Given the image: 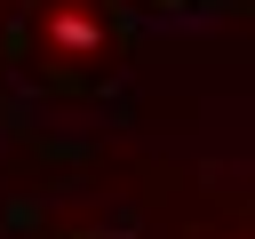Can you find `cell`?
Wrapping results in <instances>:
<instances>
[{
	"mask_svg": "<svg viewBox=\"0 0 255 239\" xmlns=\"http://www.w3.org/2000/svg\"><path fill=\"white\" fill-rule=\"evenodd\" d=\"M120 48H128V8L120 0H40L32 24H24V64L32 80L80 96V88H104L120 72Z\"/></svg>",
	"mask_w": 255,
	"mask_h": 239,
	"instance_id": "6da1fadb",
	"label": "cell"
},
{
	"mask_svg": "<svg viewBox=\"0 0 255 239\" xmlns=\"http://www.w3.org/2000/svg\"><path fill=\"white\" fill-rule=\"evenodd\" d=\"M40 239H120V231H112L104 215H56V223H48Z\"/></svg>",
	"mask_w": 255,
	"mask_h": 239,
	"instance_id": "7a4b0ae2",
	"label": "cell"
},
{
	"mask_svg": "<svg viewBox=\"0 0 255 239\" xmlns=\"http://www.w3.org/2000/svg\"><path fill=\"white\" fill-rule=\"evenodd\" d=\"M120 8H191V0H120Z\"/></svg>",
	"mask_w": 255,
	"mask_h": 239,
	"instance_id": "3957f363",
	"label": "cell"
}]
</instances>
